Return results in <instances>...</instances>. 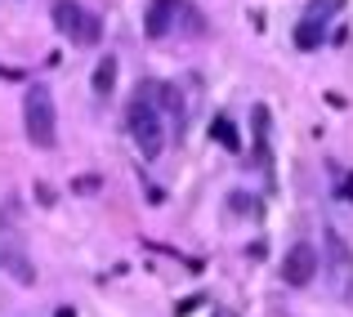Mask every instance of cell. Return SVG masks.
Instances as JSON below:
<instances>
[{
    "label": "cell",
    "instance_id": "cell-9",
    "mask_svg": "<svg viewBox=\"0 0 353 317\" xmlns=\"http://www.w3.org/2000/svg\"><path fill=\"white\" fill-rule=\"evenodd\" d=\"M255 143H259V161L268 165V108L255 103Z\"/></svg>",
    "mask_w": 353,
    "mask_h": 317
},
{
    "label": "cell",
    "instance_id": "cell-3",
    "mask_svg": "<svg viewBox=\"0 0 353 317\" xmlns=\"http://www.w3.org/2000/svg\"><path fill=\"white\" fill-rule=\"evenodd\" d=\"M50 18H54V27H59V36L72 41V45H99V36H103L99 18L90 14L81 0H54Z\"/></svg>",
    "mask_w": 353,
    "mask_h": 317
},
{
    "label": "cell",
    "instance_id": "cell-10",
    "mask_svg": "<svg viewBox=\"0 0 353 317\" xmlns=\"http://www.w3.org/2000/svg\"><path fill=\"white\" fill-rule=\"evenodd\" d=\"M345 9V0H309V14L304 18H318V23H327L331 14H340Z\"/></svg>",
    "mask_w": 353,
    "mask_h": 317
},
{
    "label": "cell",
    "instance_id": "cell-5",
    "mask_svg": "<svg viewBox=\"0 0 353 317\" xmlns=\"http://www.w3.org/2000/svg\"><path fill=\"white\" fill-rule=\"evenodd\" d=\"M174 14H179V0H152L148 14H143V32L152 36V41H161V36L174 27Z\"/></svg>",
    "mask_w": 353,
    "mask_h": 317
},
{
    "label": "cell",
    "instance_id": "cell-15",
    "mask_svg": "<svg viewBox=\"0 0 353 317\" xmlns=\"http://www.w3.org/2000/svg\"><path fill=\"white\" fill-rule=\"evenodd\" d=\"M219 317H228V313H219Z\"/></svg>",
    "mask_w": 353,
    "mask_h": 317
},
{
    "label": "cell",
    "instance_id": "cell-12",
    "mask_svg": "<svg viewBox=\"0 0 353 317\" xmlns=\"http://www.w3.org/2000/svg\"><path fill=\"white\" fill-rule=\"evenodd\" d=\"M336 197H340V201H353V170H349V174H340V183H336Z\"/></svg>",
    "mask_w": 353,
    "mask_h": 317
},
{
    "label": "cell",
    "instance_id": "cell-6",
    "mask_svg": "<svg viewBox=\"0 0 353 317\" xmlns=\"http://www.w3.org/2000/svg\"><path fill=\"white\" fill-rule=\"evenodd\" d=\"M90 90H94L99 99H108L117 90V59H112V54H108V59H99L94 76H90Z\"/></svg>",
    "mask_w": 353,
    "mask_h": 317
},
{
    "label": "cell",
    "instance_id": "cell-1",
    "mask_svg": "<svg viewBox=\"0 0 353 317\" xmlns=\"http://www.w3.org/2000/svg\"><path fill=\"white\" fill-rule=\"evenodd\" d=\"M23 125L32 147H54L59 143V112H54V94L45 85H32L23 94Z\"/></svg>",
    "mask_w": 353,
    "mask_h": 317
},
{
    "label": "cell",
    "instance_id": "cell-4",
    "mask_svg": "<svg viewBox=\"0 0 353 317\" xmlns=\"http://www.w3.org/2000/svg\"><path fill=\"white\" fill-rule=\"evenodd\" d=\"M318 250L309 246V241H295L291 250H286V259H282V282L286 286H309L313 277H318Z\"/></svg>",
    "mask_w": 353,
    "mask_h": 317
},
{
    "label": "cell",
    "instance_id": "cell-14",
    "mask_svg": "<svg viewBox=\"0 0 353 317\" xmlns=\"http://www.w3.org/2000/svg\"><path fill=\"white\" fill-rule=\"evenodd\" d=\"M59 317H77V309H59Z\"/></svg>",
    "mask_w": 353,
    "mask_h": 317
},
{
    "label": "cell",
    "instance_id": "cell-2",
    "mask_svg": "<svg viewBox=\"0 0 353 317\" xmlns=\"http://www.w3.org/2000/svg\"><path fill=\"white\" fill-rule=\"evenodd\" d=\"M125 130H130V139H134V147L143 152V161H157V156H161L165 134H161V116H157L152 99H134V103H130Z\"/></svg>",
    "mask_w": 353,
    "mask_h": 317
},
{
    "label": "cell",
    "instance_id": "cell-7",
    "mask_svg": "<svg viewBox=\"0 0 353 317\" xmlns=\"http://www.w3.org/2000/svg\"><path fill=\"white\" fill-rule=\"evenodd\" d=\"M210 139H215L224 152H241V134H237V125L228 116H215V121H210Z\"/></svg>",
    "mask_w": 353,
    "mask_h": 317
},
{
    "label": "cell",
    "instance_id": "cell-8",
    "mask_svg": "<svg viewBox=\"0 0 353 317\" xmlns=\"http://www.w3.org/2000/svg\"><path fill=\"white\" fill-rule=\"evenodd\" d=\"M322 41H327V23H318V18H304V23L295 27V45H300V50H318Z\"/></svg>",
    "mask_w": 353,
    "mask_h": 317
},
{
    "label": "cell",
    "instance_id": "cell-13",
    "mask_svg": "<svg viewBox=\"0 0 353 317\" xmlns=\"http://www.w3.org/2000/svg\"><path fill=\"white\" fill-rule=\"evenodd\" d=\"M197 304H201V295H192V300H183V304H179V309H174V313L183 317V313H192V309H197Z\"/></svg>",
    "mask_w": 353,
    "mask_h": 317
},
{
    "label": "cell",
    "instance_id": "cell-11",
    "mask_svg": "<svg viewBox=\"0 0 353 317\" xmlns=\"http://www.w3.org/2000/svg\"><path fill=\"white\" fill-rule=\"evenodd\" d=\"M0 259H5V264H9V268H14V277H18V282H36V268H32V264H27V259H23V255H0Z\"/></svg>",
    "mask_w": 353,
    "mask_h": 317
}]
</instances>
